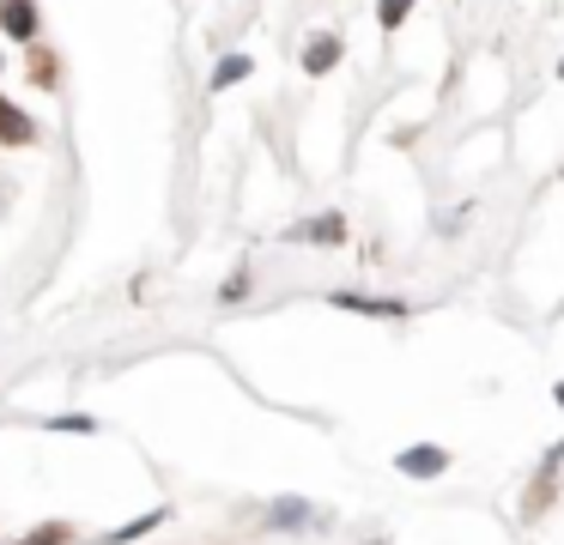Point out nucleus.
Returning a JSON list of instances; mask_svg holds the SVG:
<instances>
[{"label": "nucleus", "instance_id": "20e7f679", "mask_svg": "<svg viewBox=\"0 0 564 545\" xmlns=\"http://www.w3.org/2000/svg\"><path fill=\"white\" fill-rule=\"evenodd\" d=\"M340 55H346L340 36H334V31H316V36L304 43V73H310V79H322V73L340 67Z\"/></svg>", "mask_w": 564, "mask_h": 545}, {"label": "nucleus", "instance_id": "f03ea898", "mask_svg": "<svg viewBox=\"0 0 564 545\" xmlns=\"http://www.w3.org/2000/svg\"><path fill=\"white\" fill-rule=\"evenodd\" d=\"M449 467H455V455L443 443H406L401 455H394V472H401V479H443Z\"/></svg>", "mask_w": 564, "mask_h": 545}, {"label": "nucleus", "instance_id": "1a4fd4ad", "mask_svg": "<svg viewBox=\"0 0 564 545\" xmlns=\"http://www.w3.org/2000/svg\"><path fill=\"white\" fill-rule=\"evenodd\" d=\"M249 73H256V61H249V55H225L219 67H213V79H207V85H213V91H231V85H243Z\"/></svg>", "mask_w": 564, "mask_h": 545}, {"label": "nucleus", "instance_id": "dca6fc26", "mask_svg": "<svg viewBox=\"0 0 564 545\" xmlns=\"http://www.w3.org/2000/svg\"><path fill=\"white\" fill-rule=\"evenodd\" d=\"M558 79H564V61H558Z\"/></svg>", "mask_w": 564, "mask_h": 545}, {"label": "nucleus", "instance_id": "f257e3e1", "mask_svg": "<svg viewBox=\"0 0 564 545\" xmlns=\"http://www.w3.org/2000/svg\"><path fill=\"white\" fill-rule=\"evenodd\" d=\"M558 484H564V443H552L546 455L534 460V472H528V491H522V527H534V521H546V509L558 503Z\"/></svg>", "mask_w": 564, "mask_h": 545}, {"label": "nucleus", "instance_id": "9b49d317", "mask_svg": "<svg viewBox=\"0 0 564 545\" xmlns=\"http://www.w3.org/2000/svg\"><path fill=\"white\" fill-rule=\"evenodd\" d=\"M413 7H419V0H377V24H382V31H401V24L413 19Z\"/></svg>", "mask_w": 564, "mask_h": 545}, {"label": "nucleus", "instance_id": "423d86ee", "mask_svg": "<svg viewBox=\"0 0 564 545\" xmlns=\"http://www.w3.org/2000/svg\"><path fill=\"white\" fill-rule=\"evenodd\" d=\"M0 24H7V36H37V7L31 0H0Z\"/></svg>", "mask_w": 564, "mask_h": 545}, {"label": "nucleus", "instance_id": "7ed1b4c3", "mask_svg": "<svg viewBox=\"0 0 564 545\" xmlns=\"http://www.w3.org/2000/svg\"><path fill=\"white\" fill-rule=\"evenodd\" d=\"M328 303L346 315H370V321H406V315H413L406 297H370V291H334Z\"/></svg>", "mask_w": 564, "mask_h": 545}, {"label": "nucleus", "instance_id": "9d476101", "mask_svg": "<svg viewBox=\"0 0 564 545\" xmlns=\"http://www.w3.org/2000/svg\"><path fill=\"white\" fill-rule=\"evenodd\" d=\"M0 140H7V145H31V140H37V128H31L7 97H0Z\"/></svg>", "mask_w": 564, "mask_h": 545}, {"label": "nucleus", "instance_id": "0eeeda50", "mask_svg": "<svg viewBox=\"0 0 564 545\" xmlns=\"http://www.w3.org/2000/svg\"><path fill=\"white\" fill-rule=\"evenodd\" d=\"M268 527H316V509H310L304 497H280V503L268 509Z\"/></svg>", "mask_w": 564, "mask_h": 545}, {"label": "nucleus", "instance_id": "ddd939ff", "mask_svg": "<svg viewBox=\"0 0 564 545\" xmlns=\"http://www.w3.org/2000/svg\"><path fill=\"white\" fill-rule=\"evenodd\" d=\"M67 539V527H37V533H25L19 545H62Z\"/></svg>", "mask_w": 564, "mask_h": 545}, {"label": "nucleus", "instance_id": "2eb2a0df", "mask_svg": "<svg viewBox=\"0 0 564 545\" xmlns=\"http://www.w3.org/2000/svg\"><path fill=\"white\" fill-rule=\"evenodd\" d=\"M552 400H558V406H564V382H552Z\"/></svg>", "mask_w": 564, "mask_h": 545}, {"label": "nucleus", "instance_id": "6e6552de", "mask_svg": "<svg viewBox=\"0 0 564 545\" xmlns=\"http://www.w3.org/2000/svg\"><path fill=\"white\" fill-rule=\"evenodd\" d=\"M164 521H171V509H152V515H140V521H122L104 545H134V539H147L152 527H164Z\"/></svg>", "mask_w": 564, "mask_h": 545}, {"label": "nucleus", "instance_id": "f8f14e48", "mask_svg": "<svg viewBox=\"0 0 564 545\" xmlns=\"http://www.w3.org/2000/svg\"><path fill=\"white\" fill-rule=\"evenodd\" d=\"M50 430H67V436H91V430H98V418H86V412H67V418H50Z\"/></svg>", "mask_w": 564, "mask_h": 545}, {"label": "nucleus", "instance_id": "4468645a", "mask_svg": "<svg viewBox=\"0 0 564 545\" xmlns=\"http://www.w3.org/2000/svg\"><path fill=\"white\" fill-rule=\"evenodd\" d=\"M243 291H249V273H231V279H225V303H237Z\"/></svg>", "mask_w": 564, "mask_h": 545}, {"label": "nucleus", "instance_id": "39448f33", "mask_svg": "<svg viewBox=\"0 0 564 545\" xmlns=\"http://www.w3.org/2000/svg\"><path fill=\"white\" fill-rule=\"evenodd\" d=\"M292 242H322V249H334V242H346V218L340 212H322V218H304V225L285 230Z\"/></svg>", "mask_w": 564, "mask_h": 545}]
</instances>
